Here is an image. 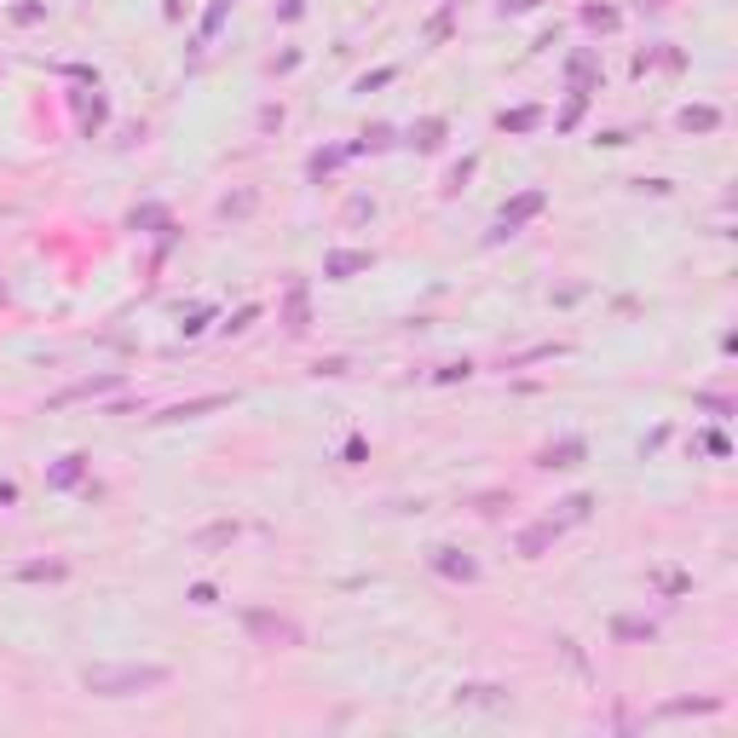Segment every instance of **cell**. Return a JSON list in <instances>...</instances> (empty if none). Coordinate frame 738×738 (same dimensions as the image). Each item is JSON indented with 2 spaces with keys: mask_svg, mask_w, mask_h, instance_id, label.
I'll use <instances>...</instances> for the list:
<instances>
[{
  "mask_svg": "<svg viewBox=\"0 0 738 738\" xmlns=\"http://www.w3.org/2000/svg\"><path fill=\"white\" fill-rule=\"evenodd\" d=\"M168 681H173L168 663H93L81 675L93 698H144V692H162Z\"/></svg>",
  "mask_w": 738,
  "mask_h": 738,
  "instance_id": "6da1fadb",
  "label": "cell"
},
{
  "mask_svg": "<svg viewBox=\"0 0 738 738\" xmlns=\"http://www.w3.org/2000/svg\"><path fill=\"white\" fill-rule=\"evenodd\" d=\"M249 634L266 646H300V629L289 617H271V612H249Z\"/></svg>",
  "mask_w": 738,
  "mask_h": 738,
  "instance_id": "7a4b0ae2",
  "label": "cell"
},
{
  "mask_svg": "<svg viewBox=\"0 0 738 738\" xmlns=\"http://www.w3.org/2000/svg\"><path fill=\"white\" fill-rule=\"evenodd\" d=\"M577 456H583V445H577V438H565V445H548L536 462H543V467H577Z\"/></svg>",
  "mask_w": 738,
  "mask_h": 738,
  "instance_id": "3957f363",
  "label": "cell"
},
{
  "mask_svg": "<svg viewBox=\"0 0 738 738\" xmlns=\"http://www.w3.org/2000/svg\"><path fill=\"white\" fill-rule=\"evenodd\" d=\"M358 266H369V260H364V254H335V260H329V277H347V271H358Z\"/></svg>",
  "mask_w": 738,
  "mask_h": 738,
  "instance_id": "277c9868",
  "label": "cell"
},
{
  "mask_svg": "<svg viewBox=\"0 0 738 738\" xmlns=\"http://www.w3.org/2000/svg\"><path fill=\"white\" fill-rule=\"evenodd\" d=\"M438 554H445V560H438V565H445L450 577H473V560H450V548H438Z\"/></svg>",
  "mask_w": 738,
  "mask_h": 738,
  "instance_id": "5b68a950",
  "label": "cell"
},
{
  "mask_svg": "<svg viewBox=\"0 0 738 738\" xmlns=\"http://www.w3.org/2000/svg\"><path fill=\"white\" fill-rule=\"evenodd\" d=\"M23 577H64V560H46V565H23Z\"/></svg>",
  "mask_w": 738,
  "mask_h": 738,
  "instance_id": "8992f818",
  "label": "cell"
},
{
  "mask_svg": "<svg viewBox=\"0 0 738 738\" xmlns=\"http://www.w3.org/2000/svg\"><path fill=\"white\" fill-rule=\"evenodd\" d=\"M681 127H715V110H686Z\"/></svg>",
  "mask_w": 738,
  "mask_h": 738,
  "instance_id": "52a82bcc",
  "label": "cell"
},
{
  "mask_svg": "<svg viewBox=\"0 0 738 738\" xmlns=\"http://www.w3.org/2000/svg\"><path fill=\"white\" fill-rule=\"evenodd\" d=\"M75 473H81V456H70V462L52 473V485H75Z\"/></svg>",
  "mask_w": 738,
  "mask_h": 738,
  "instance_id": "ba28073f",
  "label": "cell"
},
{
  "mask_svg": "<svg viewBox=\"0 0 738 738\" xmlns=\"http://www.w3.org/2000/svg\"><path fill=\"white\" fill-rule=\"evenodd\" d=\"M254 318H260V311H254V306H242V311H237V318H231V323H225V329H231V335H242V329H249V323H254Z\"/></svg>",
  "mask_w": 738,
  "mask_h": 738,
  "instance_id": "9c48e42d",
  "label": "cell"
}]
</instances>
